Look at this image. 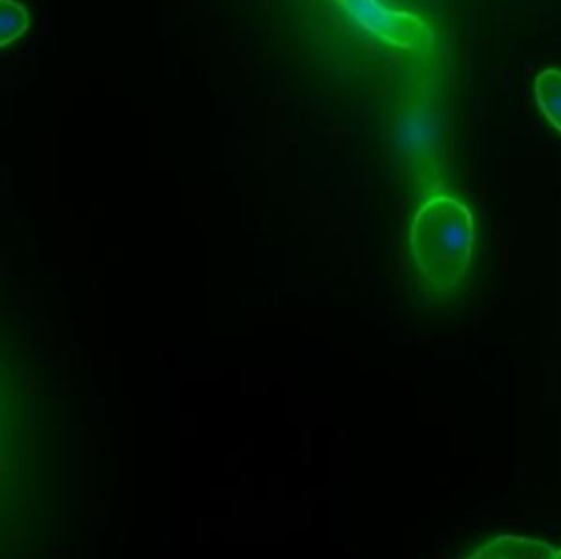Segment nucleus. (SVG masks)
Listing matches in <instances>:
<instances>
[{"label": "nucleus", "instance_id": "obj_1", "mask_svg": "<svg viewBox=\"0 0 561 559\" xmlns=\"http://www.w3.org/2000/svg\"><path fill=\"white\" fill-rule=\"evenodd\" d=\"M473 217L469 208L449 197H430L410 226V252L421 285L447 296L465 276L473 252Z\"/></svg>", "mask_w": 561, "mask_h": 559}, {"label": "nucleus", "instance_id": "obj_2", "mask_svg": "<svg viewBox=\"0 0 561 559\" xmlns=\"http://www.w3.org/2000/svg\"><path fill=\"white\" fill-rule=\"evenodd\" d=\"M557 550L539 539L502 535L486 541L467 559H554Z\"/></svg>", "mask_w": 561, "mask_h": 559}, {"label": "nucleus", "instance_id": "obj_3", "mask_svg": "<svg viewBox=\"0 0 561 559\" xmlns=\"http://www.w3.org/2000/svg\"><path fill=\"white\" fill-rule=\"evenodd\" d=\"M535 99L546 118L561 132V70L546 68L537 75Z\"/></svg>", "mask_w": 561, "mask_h": 559}, {"label": "nucleus", "instance_id": "obj_4", "mask_svg": "<svg viewBox=\"0 0 561 559\" xmlns=\"http://www.w3.org/2000/svg\"><path fill=\"white\" fill-rule=\"evenodd\" d=\"M342 2H346L355 15L366 20L368 26H373V28L383 26L388 37H394V31H397L394 26H401V28H408V26L423 28V22L416 20L414 15H410V13H397L392 18H383L381 9H379V4L375 0H342Z\"/></svg>", "mask_w": 561, "mask_h": 559}, {"label": "nucleus", "instance_id": "obj_5", "mask_svg": "<svg viewBox=\"0 0 561 559\" xmlns=\"http://www.w3.org/2000/svg\"><path fill=\"white\" fill-rule=\"evenodd\" d=\"M26 26L28 11L13 0H0V46L18 39L26 31Z\"/></svg>", "mask_w": 561, "mask_h": 559}, {"label": "nucleus", "instance_id": "obj_6", "mask_svg": "<svg viewBox=\"0 0 561 559\" xmlns=\"http://www.w3.org/2000/svg\"><path fill=\"white\" fill-rule=\"evenodd\" d=\"M554 559H561V548L557 550V555H554Z\"/></svg>", "mask_w": 561, "mask_h": 559}]
</instances>
